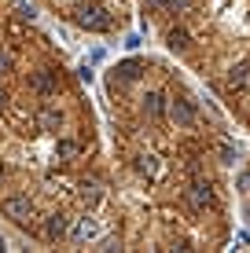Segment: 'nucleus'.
Wrapping results in <instances>:
<instances>
[{
	"label": "nucleus",
	"mask_w": 250,
	"mask_h": 253,
	"mask_svg": "<svg viewBox=\"0 0 250 253\" xmlns=\"http://www.w3.org/2000/svg\"><path fill=\"white\" fill-rule=\"evenodd\" d=\"M103 246L221 250L232 242V118L169 55H125L103 74Z\"/></svg>",
	"instance_id": "f257e3e1"
},
{
	"label": "nucleus",
	"mask_w": 250,
	"mask_h": 253,
	"mask_svg": "<svg viewBox=\"0 0 250 253\" xmlns=\"http://www.w3.org/2000/svg\"><path fill=\"white\" fill-rule=\"evenodd\" d=\"M232 202L239 209V220L250 228V158L232 172Z\"/></svg>",
	"instance_id": "20e7f679"
},
{
	"label": "nucleus",
	"mask_w": 250,
	"mask_h": 253,
	"mask_svg": "<svg viewBox=\"0 0 250 253\" xmlns=\"http://www.w3.org/2000/svg\"><path fill=\"white\" fill-rule=\"evenodd\" d=\"M0 250H4V239H0Z\"/></svg>",
	"instance_id": "39448f33"
},
{
	"label": "nucleus",
	"mask_w": 250,
	"mask_h": 253,
	"mask_svg": "<svg viewBox=\"0 0 250 253\" xmlns=\"http://www.w3.org/2000/svg\"><path fill=\"white\" fill-rule=\"evenodd\" d=\"M107 143L81 77L26 0H0V220L41 246H103Z\"/></svg>",
	"instance_id": "f03ea898"
},
{
	"label": "nucleus",
	"mask_w": 250,
	"mask_h": 253,
	"mask_svg": "<svg viewBox=\"0 0 250 253\" xmlns=\"http://www.w3.org/2000/svg\"><path fill=\"white\" fill-rule=\"evenodd\" d=\"M92 37L144 30L250 132V0H33Z\"/></svg>",
	"instance_id": "7ed1b4c3"
}]
</instances>
